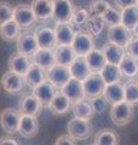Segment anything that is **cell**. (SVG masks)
<instances>
[{
    "mask_svg": "<svg viewBox=\"0 0 138 145\" xmlns=\"http://www.w3.org/2000/svg\"><path fill=\"white\" fill-rule=\"evenodd\" d=\"M68 134L75 140H85L90 138L93 133V126L90 122V120L75 117L68 122L67 126Z\"/></svg>",
    "mask_w": 138,
    "mask_h": 145,
    "instance_id": "6da1fadb",
    "label": "cell"
},
{
    "mask_svg": "<svg viewBox=\"0 0 138 145\" xmlns=\"http://www.w3.org/2000/svg\"><path fill=\"white\" fill-rule=\"evenodd\" d=\"M109 114H110V120L113 121L114 125L125 126L132 121L133 115H135V110H133L132 104L124 101L112 105Z\"/></svg>",
    "mask_w": 138,
    "mask_h": 145,
    "instance_id": "7a4b0ae2",
    "label": "cell"
},
{
    "mask_svg": "<svg viewBox=\"0 0 138 145\" xmlns=\"http://www.w3.org/2000/svg\"><path fill=\"white\" fill-rule=\"evenodd\" d=\"M52 1V20L56 23H70L74 13V5L72 0H51Z\"/></svg>",
    "mask_w": 138,
    "mask_h": 145,
    "instance_id": "3957f363",
    "label": "cell"
},
{
    "mask_svg": "<svg viewBox=\"0 0 138 145\" xmlns=\"http://www.w3.org/2000/svg\"><path fill=\"white\" fill-rule=\"evenodd\" d=\"M21 112L17 109L5 108L0 112V126L6 134L13 135L18 133V126H20Z\"/></svg>",
    "mask_w": 138,
    "mask_h": 145,
    "instance_id": "277c9868",
    "label": "cell"
},
{
    "mask_svg": "<svg viewBox=\"0 0 138 145\" xmlns=\"http://www.w3.org/2000/svg\"><path fill=\"white\" fill-rule=\"evenodd\" d=\"M46 79L51 82L57 89H61L69 80L72 79V74L69 67L56 63L50 69L46 70Z\"/></svg>",
    "mask_w": 138,
    "mask_h": 145,
    "instance_id": "5b68a950",
    "label": "cell"
},
{
    "mask_svg": "<svg viewBox=\"0 0 138 145\" xmlns=\"http://www.w3.org/2000/svg\"><path fill=\"white\" fill-rule=\"evenodd\" d=\"M82 87H84L85 98L91 99L103 94L105 87V82L99 72H91L87 78L82 81Z\"/></svg>",
    "mask_w": 138,
    "mask_h": 145,
    "instance_id": "8992f818",
    "label": "cell"
},
{
    "mask_svg": "<svg viewBox=\"0 0 138 145\" xmlns=\"http://www.w3.org/2000/svg\"><path fill=\"white\" fill-rule=\"evenodd\" d=\"M13 21L17 22V24L21 27L22 29H28L30 27L35 24V22L38 21L34 15L33 10H32L30 5L27 4H20L13 7Z\"/></svg>",
    "mask_w": 138,
    "mask_h": 145,
    "instance_id": "52a82bcc",
    "label": "cell"
},
{
    "mask_svg": "<svg viewBox=\"0 0 138 145\" xmlns=\"http://www.w3.org/2000/svg\"><path fill=\"white\" fill-rule=\"evenodd\" d=\"M72 47L76 53V56L85 57L90 51L95 48V42L92 35L89 31H75L74 39L72 41Z\"/></svg>",
    "mask_w": 138,
    "mask_h": 145,
    "instance_id": "ba28073f",
    "label": "cell"
},
{
    "mask_svg": "<svg viewBox=\"0 0 138 145\" xmlns=\"http://www.w3.org/2000/svg\"><path fill=\"white\" fill-rule=\"evenodd\" d=\"M133 39L132 30L126 28L124 24H118L109 27L108 29V41L115 45H119L121 47H127V45Z\"/></svg>",
    "mask_w": 138,
    "mask_h": 145,
    "instance_id": "9c48e42d",
    "label": "cell"
},
{
    "mask_svg": "<svg viewBox=\"0 0 138 145\" xmlns=\"http://www.w3.org/2000/svg\"><path fill=\"white\" fill-rule=\"evenodd\" d=\"M16 46H17V52L26 54V56L32 57L33 54L39 50V45L36 41L35 34L30 33V31L26 30L18 35V38L16 40Z\"/></svg>",
    "mask_w": 138,
    "mask_h": 145,
    "instance_id": "30bf717a",
    "label": "cell"
},
{
    "mask_svg": "<svg viewBox=\"0 0 138 145\" xmlns=\"http://www.w3.org/2000/svg\"><path fill=\"white\" fill-rule=\"evenodd\" d=\"M24 85H26L24 76H21L16 74V72L7 71L1 78V87L7 93H12V94L21 93L23 88H24Z\"/></svg>",
    "mask_w": 138,
    "mask_h": 145,
    "instance_id": "8fae6325",
    "label": "cell"
},
{
    "mask_svg": "<svg viewBox=\"0 0 138 145\" xmlns=\"http://www.w3.org/2000/svg\"><path fill=\"white\" fill-rule=\"evenodd\" d=\"M39 132V121L36 116L21 114L20 126H18V133L23 138H33Z\"/></svg>",
    "mask_w": 138,
    "mask_h": 145,
    "instance_id": "7c38bea8",
    "label": "cell"
},
{
    "mask_svg": "<svg viewBox=\"0 0 138 145\" xmlns=\"http://www.w3.org/2000/svg\"><path fill=\"white\" fill-rule=\"evenodd\" d=\"M56 92H57V88L47 79L44 80L43 82H40L38 86H35L33 88V94L40 101L43 106H49L50 102L52 101Z\"/></svg>",
    "mask_w": 138,
    "mask_h": 145,
    "instance_id": "4fadbf2b",
    "label": "cell"
},
{
    "mask_svg": "<svg viewBox=\"0 0 138 145\" xmlns=\"http://www.w3.org/2000/svg\"><path fill=\"white\" fill-rule=\"evenodd\" d=\"M43 110V104L36 98L33 93L32 94H23L20 101V112L26 115L38 116L41 114Z\"/></svg>",
    "mask_w": 138,
    "mask_h": 145,
    "instance_id": "5bb4252c",
    "label": "cell"
},
{
    "mask_svg": "<svg viewBox=\"0 0 138 145\" xmlns=\"http://www.w3.org/2000/svg\"><path fill=\"white\" fill-rule=\"evenodd\" d=\"M36 41H38L39 48H46V50H53L57 45L56 36H55V30L50 27H39L34 31Z\"/></svg>",
    "mask_w": 138,
    "mask_h": 145,
    "instance_id": "9a60e30c",
    "label": "cell"
},
{
    "mask_svg": "<svg viewBox=\"0 0 138 145\" xmlns=\"http://www.w3.org/2000/svg\"><path fill=\"white\" fill-rule=\"evenodd\" d=\"M47 108L53 115H66L72 110V102L61 89H58Z\"/></svg>",
    "mask_w": 138,
    "mask_h": 145,
    "instance_id": "2e32d148",
    "label": "cell"
},
{
    "mask_svg": "<svg viewBox=\"0 0 138 145\" xmlns=\"http://www.w3.org/2000/svg\"><path fill=\"white\" fill-rule=\"evenodd\" d=\"M32 63H33L32 62V57L17 52L11 54L10 59H9V68H10V71L16 72V74L21 76H24Z\"/></svg>",
    "mask_w": 138,
    "mask_h": 145,
    "instance_id": "e0dca14e",
    "label": "cell"
},
{
    "mask_svg": "<svg viewBox=\"0 0 138 145\" xmlns=\"http://www.w3.org/2000/svg\"><path fill=\"white\" fill-rule=\"evenodd\" d=\"M103 97L107 99V102L110 105L124 102L125 101V97H124V84H121V81L105 84V87L103 91Z\"/></svg>",
    "mask_w": 138,
    "mask_h": 145,
    "instance_id": "ac0fdd59",
    "label": "cell"
},
{
    "mask_svg": "<svg viewBox=\"0 0 138 145\" xmlns=\"http://www.w3.org/2000/svg\"><path fill=\"white\" fill-rule=\"evenodd\" d=\"M62 92L69 98L72 103L78 102L80 99L85 98V92L84 87H82V81H79L74 78H72L68 82L61 88Z\"/></svg>",
    "mask_w": 138,
    "mask_h": 145,
    "instance_id": "d6986e66",
    "label": "cell"
},
{
    "mask_svg": "<svg viewBox=\"0 0 138 145\" xmlns=\"http://www.w3.org/2000/svg\"><path fill=\"white\" fill-rule=\"evenodd\" d=\"M53 30L55 36H56V42L58 45H72L75 31L69 22H67V23H56V27H55Z\"/></svg>",
    "mask_w": 138,
    "mask_h": 145,
    "instance_id": "ffe728a7",
    "label": "cell"
},
{
    "mask_svg": "<svg viewBox=\"0 0 138 145\" xmlns=\"http://www.w3.org/2000/svg\"><path fill=\"white\" fill-rule=\"evenodd\" d=\"M38 21H47L52 18V1L51 0H33L30 4Z\"/></svg>",
    "mask_w": 138,
    "mask_h": 145,
    "instance_id": "44dd1931",
    "label": "cell"
},
{
    "mask_svg": "<svg viewBox=\"0 0 138 145\" xmlns=\"http://www.w3.org/2000/svg\"><path fill=\"white\" fill-rule=\"evenodd\" d=\"M69 70H70L72 78H74L79 81H84L91 74V70L89 65H87L85 57H82V56L75 57V59L69 65Z\"/></svg>",
    "mask_w": 138,
    "mask_h": 145,
    "instance_id": "7402d4cb",
    "label": "cell"
},
{
    "mask_svg": "<svg viewBox=\"0 0 138 145\" xmlns=\"http://www.w3.org/2000/svg\"><path fill=\"white\" fill-rule=\"evenodd\" d=\"M32 62L41 67L43 69L47 70L52 65L56 64V57L52 50L46 48H39L33 56H32Z\"/></svg>",
    "mask_w": 138,
    "mask_h": 145,
    "instance_id": "603a6c76",
    "label": "cell"
},
{
    "mask_svg": "<svg viewBox=\"0 0 138 145\" xmlns=\"http://www.w3.org/2000/svg\"><path fill=\"white\" fill-rule=\"evenodd\" d=\"M53 53L56 57V63L69 67L70 63L75 59L76 53L74 52L72 45H56L53 48Z\"/></svg>",
    "mask_w": 138,
    "mask_h": 145,
    "instance_id": "cb8c5ba5",
    "label": "cell"
},
{
    "mask_svg": "<svg viewBox=\"0 0 138 145\" xmlns=\"http://www.w3.org/2000/svg\"><path fill=\"white\" fill-rule=\"evenodd\" d=\"M119 69H120L124 78L135 79L138 76V61L131 54L126 53L121 62L119 63Z\"/></svg>",
    "mask_w": 138,
    "mask_h": 145,
    "instance_id": "d4e9b609",
    "label": "cell"
},
{
    "mask_svg": "<svg viewBox=\"0 0 138 145\" xmlns=\"http://www.w3.org/2000/svg\"><path fill=\"white\" fill-rule=\"evenodd\" d=\"M102 52L105 57L107 63H112V64H116L119 65V63L121 62V59L125 56V50L124 47L115 45L113 42H107L102 47Z\"/></svg>",
    "mask_w": 138,
    "mask_h": 145,
    "instance_id": "484cf974",
    "label": "cell"
},
{
    "mask_svg": "<svg viewBox=\"0 0 138 145\" xmlns=\"http://www.w3.org/2000/svg\"><path fill=\"white\" fill-rule=\"evenodd\" d=\"M72 111L75 117H80V119L91 120L95 116L93 108L91 105L90 99L82 98L80 101L72 103Z\"/></svg>",
    "mask_w": 138,
    "mask_h": 145,
    "instance_id": "4316f807",
    "label": "cell"
},
{
    "mask_svg": "<svg viewBox=\"0 0 138 145\" xmlns=\"http://www.w3.org/2000/svg\"><path fill=\"white\" fill-rule=\"evenodd\" d=\"M44 80H46V70L39 67L38 64H35V63H32L27 74L24 75L26 84L33 89L35 86H38Z\"/></svg>",
    "mask_w": 138,
    "mask_h": 145,
    "instance_id": "83f0119b",
    "label": "cell"
},
{
    "mask_svg": "<svg viewBox=\"0 0 138 145\" xmlns=\"http://www.w3.org/2000/svg\"><path fill=\"white\" fill-rule=\"evenodd\" d=\"M85 59L91 72H99L103 69L105 63H107L102 50H97V48H93L92 51L87 53L85 56Z\"/></svg>",
    "mask_w": 138,
    "mask_h": 145,
    "instance_id": "f1b7e54d",
    "label": "cell"
},
{
    "mask_svg": "<svg viewBox=\"0 0 138 145\" xmlns=\"http://www.w3.org/2000/svg\"><path fill=\"white\" fill-rule=\"evenodd\" d=\"M21 33H22V28L13 20L0 25V36L5 41H15Z\"/></svg>",
    "mask_w": 138,
    "mask_h": 145,
    "instance_id": "f546056e",
    "label": "cell"
},
{
    "mask_svg": "<svg viewBox=\"0 0 138 145\" xmlns=\"http://www.w3.org/2000/svg\"><path fill=\"white\" fill-rule=\"evenodd\" d=\"M95 145H119L118 134L110 128H103L95 135Z\"/></svg>",
    "mask_w": 138,
    "mask_h": 145,
    "instance_id": "4dcf8cb0",
    "label": "cell"
},
{
    "mask_svg": "<svg viewBox=\"0 0 138 145\" xmlns=\"http://www.w3.org/2000/svg\"><path fill=\"white\" fill-rule=\"evenodd\" d=\"M138 23V6L132 5L125 7L121 10V24H124L130 30H133V28Z\"/></svg>",
    "mask_w": 138,
    "mask_h": 145,
    "instance_id": "1f68e13d",
    "label": "cell"
},
{
    "mask_svg": "<svg viewBox=\"0 0 138 145\" xmlns=\"http://www.w3.org/2000/svg\"><path fill=\"white\" fill-rule=\"evenodd\" d=\"M99 74L103 78L105 84L116 82V81H120L122 78L121 71L119 69V65L112 64V63H105V65L103 67V69L99 71Z\"/></svg>",
    "mask_w": 138,
    "mask_h": 145,
    "instance_id": "d6a6232c",
    "label": "cell"
},
{
    "mask_svg": "<svg viewBox=\"0 0 138 145\" xmlns=\"http://www.w3.org/2000/svg\"><path fill=\"white\" fill-rule=\"evenodd\" d=\"M124 97L125 102L136 105L138 104V82L135 80H130L124 84Z\"/></svg>",
    "mask_w": 138,
    "mask_h": 145,
    "instance_id": "836d02e7",
    "label": "cell"
},
{
    "mask_svg": "<svg viewBox=\"0 0 138 145\" xmlns=\"http://www.w3.org/2000/svg\"><path fill=\"white\" fill-rule=\"evenodd\" d=\"M86 25H87V28H89V33L92 36H98L103 31L105 23H104L102 16L90 15L89 20L86 22Z\"/></svg>",
    "mask_w": 138,
    "mask_h": 145,
    "instance_id": "e575fe53",
    "label": "cell"
},
{
    "mask_svg": "<svg viewBox=\"0 0 138 145\" xmlns=\"http://www.w3.org/2000/svg\"><path fill=\"white\" fill-rule=\"evenodd\" d=\"M102 18H103L105 25H108V27L121 24V10H118V8H115L113 6H109L103 12Z\"/></svg>",
    "mask_w": 138,
    "mask_h": 145,
    "instance_id": "d590c367",
    "label": "cell"
},
{
    "mask_svg": "<svg viewBox=\"0 0 138 145\" xmlns=\"http://www.w3.org/2000/svg\"><path fill=\"white\" fill-rule=\"evenodd\" d=\"M90 17V12L86 10V8H75L74 13H73V17L70 20V24L72 25H82L86 24L87 20Z\"/></svg>",
    "mask_w": 138,
    "mask_h": 145,
    "instance_id": "8d00e7d4",
    "label": "cell"
},
{
    "mask_svg": "<svg viewBox=\"0 0 138 145\" xmlns=\"http://www.w3.org/2000/svg\"><path fill=\"white\" fill-rule=\"evenodd\" d=\"M91 102V105L93 108V111L95 114H104L108 109V102L107 99L103 97V94H101L98 97H95V98H91L90 99Z\"/></svg>",
    "mask_w": 138,
    "mask_h": 145,
    "instance_id": "74e56055",
    "label": "cell"
},
{
    "mask_svg": "<svg viewBox=\"0 0 138 145\" xmlns=\"http://www.w3.org/2000/svg\"><path fill=\"white\" fill-rule=\"evenodd\" d=\"M13 17V7L7 1H0V25L11 21Z\"/></svg>",
    "mask_w": 138,
    "mask_h": 145,
    "instance_id": "f35d334b",
    "label": "cell"
},
{
    "mask_svg": "<svg viewBox=\"0 0 138 145\" xmlns=\"http://www.w3.org/2000/svg\"><path fill=\"white\" fill-rule=\"evenodd\" d=\"M109 3H107L105 0H95V1L91 3L90 5V15H98V16H102L103 12L107 10L109 7Z\"/></svg>",
    "mask_w": 138,
    "mask_h": 145,
    "instance_id": "ab89813d",
    "label": "cell"
},
{
    "mask_svg": "<svg viewBox=\"0 0 138 145\" xmlns=\"http://www.w3.org/2000/svg\"><path fill=\"white\" fill-rule=\"evenodd\" d=\"M127 53L138 61V36H135L127 45Z\"/></svg>",
    "mask_w": 138,
    "mask_h": 145,
    "instance_id": "60d3db41",
    "label": "cell"
},
{
    "mask_svg": "<svg viewBox=\"0 0 138 145\" xmlns=\"http://www.w3.org/2000/svg\"><path fill=\"white\" fill-rule=\"evenodd\" d=\"M55 145H76L75 139H73L68 133L67 134H62L56 139Z\"/></svg>",
    "mask_w": 138,
    "mask_h": 145,
    "instance_id": "b9f144b4",
    "label": "cell"
},
{
    "mask_svg": "<svg viewBox=\"0 0 138 145\" xmlns=\"http://www.w3.org/2000/svg\"><path fill=\"white\" fill-rule=\"evenodd\" d=\"M115 4L119 10H122L125 7L132 6V5H137V0H114Z\"/></svg>",
    "mask_w": 138,
    "mask_h": 145,
    "instance_id": "7bdbcfd3",
    "label": "cell"
},
{
    "mask_svg": "<svg viewBox=\"0 0 138 145\" xmlns=\"http://www.w3.org/2000/svg\"><path fill=\"white\" fill-rule=\"evenodd\" d=\"M0 145H18V143L11 137H1L0 138Z\"/></svg>",
    "mask_w": 138,
    "mask_h": 145,
    "instance_id": "ee69618b",
    "label": "cell"
},
{
    "mask_svg": "<svg viewBox=\"0 0 138 145\" xmlns=\"http://www.w3.org/2000/svg\"><path fill=\"white\" fill-rule=\"evenodd\" d=\"M132 33H133V35H135V36H138V23L136 24V27H135V28H133Z\"/></svg>",
    "mask_w": 138,
    "mask_h": 145,
    "instance_id": "f6af8a7d",
    "label": "cell"
},
{
    "mask_svg": "<svg viewBox=\"0 0 138 145\" xmlns=\"http://www.w3.org/2000/svg\"><path fill=\"white\" fill-rule=\"evenodd\" d=\"M137 6H138V0H137Z\"/></svg>",
    "mask_w": 138,
    "mask_h": 145,
    "instance_id": "bcb514c9",
    "label": "cell"
},
{
    "mask_svg": "<svg viewBox=\"0 0 138 145\" xmlns=\"http://www.w3.org/2000/svg\"><path fill=\"white\" fill-rule=\"evenodd\" d=\"M92 145H95V144H92Z\"/></svg>",
    "mask_w": 138,
    "mask_h": 145,
    "instance_id": "7dc6e473",
    "label": "cell"
},
{
    "mask_svg": "<svg viewBox=\"0 0 138 145\" xmlns=\"http://www.w3.org/2000/svg\"><path fill=\"white\" fill-rule=\"evenodd\" d=\"M137 82H138V80H137Z\"/></svg>",
    "mask_w": 138,
    "mask_h": 145,
    "instance_id": "c3c4849f",
    "label": "cell"
}]
</instances>
